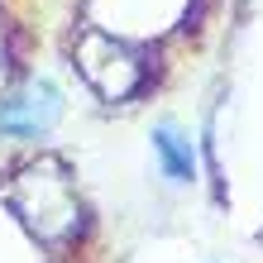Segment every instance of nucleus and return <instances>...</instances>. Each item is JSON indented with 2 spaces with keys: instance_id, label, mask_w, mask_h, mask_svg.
I'll return each mask as SVG.
<instances>
[{
  "instance_id": "obj_1",
  "label": "nucleus",
  "mask_w": 263,
  "mask_h": 263,
  "mask_svg": "<svg viewBox=\"0 0 263 263\" xmlns=\"http://www.w3.org/2000/svg\"><path fill=\"white\" fill-rule=\"evenodd\" d=\"M58 115H63L58 86L34 77L24 91L0 101V139H39V134H48L58 125Z\"/></svg>"
},
{
  "instance_id": "obj_2",
  "label": "nucleus",
  "mask_w": 263,
  "mask_h": 263,
  "mask_svg": "<svg viewBox=\"0 0 263 263\" xmlns=\"http://www.w3.org/2000/svg\"><path fill=\"white\" fill-rule=\"evenodd\" d=\"M153 153H158L163 173L173 182H192L196 177V158H192V139L182 134L177 125H158L153 129Z\"/></svg>"
}]
</instances>
